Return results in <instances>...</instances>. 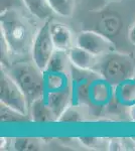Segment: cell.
Instances as JSON below:
<instances>
[{"mask_svg": "<svg viewBox=\"0 0 135 151\" xmlns=\"http://www.w3.org/2000/svg\"><path fill=\"white\" fill-rule=\"evenodd\" d=\"M38 30L35 24L18 8L9 7L1 10V41L9 55H25L31 53Z\"/></svg>", "mask_w": 135, "mask_h": 151, "instance_id": "cell-1", "label": "cell"}, {"mask_svg": "<svg viewBox=\"0 0 135 151\" xmlns=\"http://www.w3.org/2000/svg\"><path fill=\"white\" fill-rule=\"evenodd\" d=\"M1 67L22 90L29 107L34 101L45 96V74L32 60H21L9 65L1 64Z\"/></svg>", "mask_w": 135, "mask_h": 151, "instance_id": "cell-2", "label": "cell"}, {"mask_svg": "<svg viewBox=\"0 0 135 151\" xmlns=\"http://www.w3.org/2000/svg\"><path fill=\"white\" fill-rule=\"evenodd\" d=\"M96 72L110 86L117 87L135 79V60L130 55L114 50L100 58Z\"/></svg>", "mask_w": 135, "mask_h": 151, "instance_id": "cell-3", "label": "cell"}, {"mask_svg": "<svg viewBox=\"0 0 135 151\" xmlns=\"http://www.w3.org/2000/svg\"><path fill=\"white\" fill-rule=\"evenodd\" d=\"M0 102L24 115L30 116L25 95L2 67L0 69Z\"/></svg>", "mask_w": 135, "mask_h": 151, "instance_id": "cell-4", "label": "cell"}, {"mask_svg": "<svg viewBox=\"0 0 135 151\" xmlns=\"http://www.w3.org/2000/svg\"><path fill=\"white\" fill-rule=\"evenodd\" d=\"M50 24L51 19H48L45 20L43 26L38 28L33 41L32 50H31V58H32L31 60L43 72L50 62L51 55L56 50L51 36Z\"/></svg>", "mask_w": 135, "mask_h": 151, "instance_id": "cell-5", "label": "cell"}, {"mask_svg": "<svg viewBox=\"0 0 135 151\" xmlns=\"http://www.w3.org/2000/svg\"><path fill=\"white\" fill-rule=\"evenodd\" d=\"M76 45L97 57H103L116 50L108 36L98 30H83L76 35Z\"/></svg>", "mask_w": 135, "mask_h": 151, "instance_id": "cell-6", "label": "cell"}, {"mask_svg": "<svg viewBox=\"0 0 135 151\" xmlns=\"http://www.w3.org/2000/svg\"><path fill=\"white\" fill-rule=\"evenodd\" d=\"M48 106L55 115L56 122L58 118L62 116L69 107L72 105L73 102V91H72V84L70 86L58 90H51L46 91L45 96Z\"/></svg>", "mask_w": 135, "mask_h": 151, "instance_id": "cell-7", "label": "cell"}, {"mask_svg": "<svg viewBox=\"0 0 135 151\" xmlns=\"http://www.w3.org/2000/svg\"><path fill=\"white\" fill-rule=\"evenodd\" d=\"M51 36L55 48L63 52H69L76 45V35L68 25L62 22L51 21Z\"/></svg>", "mask_w": 135, "mask_h": 151, "instance_id": "cell-8", "label": "cell"}, {"mask_svg": "<svg viewBox=\"0 0 135 151\" xmlns=\"http://www.w3.org/2000/svg\"><path fill=\"white\" fill-rule=\"evenodd\" d=\"M68 55L71 65L73 67L86 70H95V72L99 65L100 58H101L97 57L77 45H75L69 50Z\"/></svg>", "mask_w": 135, "mask_h": 151, "instance_id": "cell-9", "label": "cell"}, {"mask_svg": "<svg viewBox=\"0 0 135 151\" xmlns=\"http://www.w3.org/2000/svg\"><path fill=\"white\" fill-rule=\"evenodd\" d=\"M29 114H30L31 121L35 123H51L56 122V119L53 112L48 106L45 98L38 99L34 101L29 107Z\"/></svg>", "mask_w": 135, "mask_h": 151, "instance_id": "cell-10", "label": "cell"}, {"mask_svg": "<svg viewBox=\"0 0 135 151\" xmlns=\"http://www.w3.org/2000/svg\"><path fill=\"white\" fill-rule=\"evenodd\" d=\"M122 27V20L120 16L116 13L109 12L105 13L102 16L101 19L98 22V31H100L103 35H105L108 37L115 36L119 33L120 29Z\"/></svg>", "mask_w": 135, "mask_h": 151, "instance_id": "cell-11", "label": "cell"}, {"mask_svg": "<svg viewBox=\"0 0 135 151\" xmlns=\"http://www.w3.org/2000/svg\"><path fill=\"white\" fill-rule=\"evenodd\" d=\"M71 63L69 60L68 52L56 50L46 65L45 73L56 74H71Z\"/></svg>", "mask_w": 135, "mask_h": 151, "instance_id": "cell-12", "label": "cell"}, {"mask_svg": "<svg viewBox=\"0 0 135 151\" xmlns=\"http://www.w3.org/2000/svg\"><path fill=\"white\" fill-rule=\"evenodd\" d=\"M21 1L31 15L41 20H48L53 12L48 0H21Z\"/></svg>", "mask_w": 135, "mask_h": 151, "instance_id": "cell-13", "label": "cell"}, {"mask_svg": "<svg viewBox=\"0 0 135 151\" xmlns=\"http://www.w3.org/2000/svg\"><path fill=\"white\" fill-rule=\"evenodd\" d=\"M116 98L121 103H135V79L129 80L116 87Z\"/></svg>", "mask_w": 135, "mask_h": 151, "instance_id": "cell-14", "label": "cell"}, {"mask_svg": "<svg viewBox=\"0 0 135 151\" xmlns=\"http://www.w3.org/2000/svg\"><path fill=\"white\" fill-rule=\"evenodd\" d=\"M51 8L58 15L71 17L76 9L77 0H48Z\"/></svg>", "mask_w": 135, "mask_h": 151, "instance_id": "cell-15", "label": "cell"}, {"mask_svg": "<svg viewBox=\"0 0 135 151\" xmlns=\"http://www.w3.org/2000/svg\"><path fill=\"white\" fill-rule=\"evenodd\" d=\"M0 115H1L2 123H24L31 121L28 115H24L20 112L7 107L6 105L0 104Z\"/></svg>", "mask_w": 135, "mask_h": 151, "instance_id": "cell-16", "label": "cell"}, {"mask_svg": "<svg viewBox=\"0 0 135 151\" xmlns=\"http://www.w3.org/2000/svg\"><path fill=\"white\" fill-rule=\"evenodd\" d=\"M12 146L15 150H40L41 149V142L38 138L19 137L13 139Z\"/></svg>", "mask_w": 135, "mask_h": 151, "instance_id": "cell-17", "label": "cell"}, {"mask_svg": "<svg viewBox=\"0 0 135 151\" xmlns=\"http://www.w3.org/2000/svg\"><path fill=\"white\" fill-rule=\"evenodd\" d=\"M84 121L83 114L81 113L78 108L71 105L70 107L62 114V116L58 118V122L60 123H79Z\"/></svg>", "mask_w": 135, "mask_h": 151, "instance_id": "cell-18", "label": "cell"}, {"mask_svg": "<svg viewBox=\"0 0 135 151\" xmlns=\"http://www.w3.org/2000/svg\"><path fill=\"white\" fill-rule=\"evenodd\" d=\"M80 141L83 145L91 149H101L102 147H105L107 149L108 140L104 138L98 137H81Z\"/></svg>", "mask_w": 135, "mask_h": 151, "instance_id": "cell-19", "label": "cell"}, {"mask_svg": "<svg viewBox=\"0 0 135 151\" xmlns=\"http://www.w3.org/2000/svg\"><path fill=\"white\" fill-rule=\"evenodd\" d=\"M126 145L124 143V140L121 138H111L108 140L107 149L112 151H118V150H125Z\"/></svg>", "mask_w": 135, "mask_h": 151, "instance_id": "cell-20", "label": "cell"}, {"mask_svg": "<svg viewBox=\"0 0 135 151\" xmlns=\"http://www.w3.org/2000/svg\"><path fill=\"white\" fill-rule=\"evenodd\" d=\"M128 40L130 43L135 47V21L130 25L128 29Z\"/></svg>", "mask_w": 135, "mask_h": 151, "instance_id": "cell-21", "label": "cell"}, {"mask_svg": "<svg viewBox=\"0 0 135 151\" xmlns=\"http://www.w3.org/2000/svg\"><path fill=\"white\" fill-rule=\"evenodd\" d=\"M10 145H12V141L9 140V138H5V137L1 138V150H5Z\"/></svg>", "mask_w": 135, "mask_h": 151, "instance_id": "cell-22", "label": "cell"}, {"mask_svg": "<svg viewBox=\"0 0 135 151\" xmlns=\"http://www.w3.org/2000/svg\"><path fill=\"white\" fill-rule=\"evenodd\" d=\"M129 116H130V119H131L132 122H134V123H135V103L130 105Z\"/></svg>", "mask_w": 135, "mask_h": 151, "instance_id": "cell-23", "label": "cell"}, {"mask_svg": "<svg viewBox=\"0 0 135 151\" xmlns=\"http://www.w3.org/2000/svg\"><path fill=\"white\" fill-rule=\"evenodd\" d=\"M125 145H126V147H128V146H131L132 149L135 150V140H131V141H130V145H128V144H125Z\"/></svg>", "mask_w": 135, "mask_h": 151, "instance_id": "cell-24", "label": "cell"}]
</instances>
